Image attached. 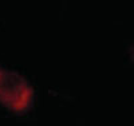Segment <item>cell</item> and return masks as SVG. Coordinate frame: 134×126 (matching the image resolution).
<instances>
[{
	"label": "cell",
	"mask_w": 134,
	"mask_h": 126,
	"mask_svg": "<svg viewBox=\"0 0 134 126\" xmlns=\"http://www.w3.org/2000/svg\"><path fill=\"white\" fill-rule=\"evenodd\" d=\"M32 98L34 89L23 75L0 67V103L14 113H24L30 109Z\"/></svg>",
	"instance_id": "1"
}]
</instances>
